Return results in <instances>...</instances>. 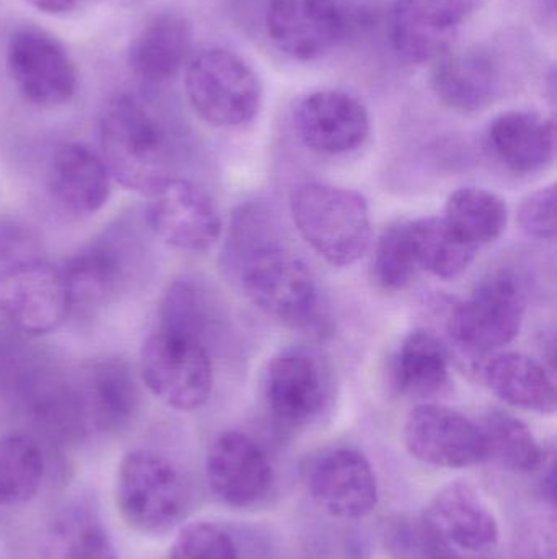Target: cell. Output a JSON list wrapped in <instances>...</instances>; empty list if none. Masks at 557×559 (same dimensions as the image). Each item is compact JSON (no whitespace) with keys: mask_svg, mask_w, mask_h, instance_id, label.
<instances>
[{"mask_svg":"<svg viewBox=\"0 0 557 559\" xmlns=\"http://www.w3.org/2000/svg\"><path fill=\"white\" fill-rule=\"evenodd\" d=\"M186 488L177 466L150 450L126 453L118 466L114 499L121 519L143 534H162L182 519Z\"/></svg>","mask_w":557,"mask_h":559,"instance_id":"obj_7","label":"cell"},{"mask_svg":"<svg viewBox=\"0 0 557 559\" xmlns=\"http://www.w3.org/2000/svg\"><path fill=\"white\" fill-rule=\"evenodd\" d=\"M49 195L64 212L92 216L111 195V176L100 154L82 143L56 147L46 170Z\"/></svg>","mask_w":557,"mask_h":559,"instance_id":"obj_21","label":"cell"},{"mask_svg":"<svg viewBox=\"0 0 557 559\" xmlns=\"http://www.w3.org/2000/svg\"><path fill=\"white\" fill-rule=\"evenodd\" d=\"M389 550L398 559H461L422 521H398L386 532Z\"/></svg>","mask_w":557,"mask_h":559,"instance_id":"obj_34","label":"cell"},{"mask_svg":"<svg viewBox=\"0 0 557 559\" xmlns=\"http://www.w3.org/2000/svg\"><path fill=\"white\" fill-rule=\"evenodd\" d=\"M209 488L231 508H254L274 485V468L262 447L247 433L226 430L213 440L206 456Z\"/></svg>","mask_w":557,"mask_h":559,"instance_id":"obj_17","label":"cell"},{"mask_svg":"<svg viewBox=\"0 0 557 559\" xmlns=\"http://www.w3.org/2000/svg\"><path fill=\"white\" fill-rule=\"evenodd\" d=\"M222 267L268 318L294 331L326 334L329 318L319 282L310 265L281 242L267 210L232 216Z\"/></svg>","mask_w":557,"mask_h":559,"instance_id":"obj_1","label":"cell"},{"mask_svg":"<svg viewBox=\"0 0 557 559\" xmlns=\"http://www.w3.org/2000/svg\"><path fill=\"white\" fill-rule=\"evenodd\" d=\"M487 388L517 409L553 414L556 388L545 365L520 352H496L483 365Z\"/></svg>","mask_w":557,"mask_h":559,"instance_id":"obj_25","label":"cell"},{"mask_svg":"<svg viewBox=\"0 0 557 559\" xmlns=\"http://www.w3.org/2000/svg\"><path fill=\"white\" fill-rule=\"evenodd\" d=\"M75 381L88 426L92 424L104 432H121L137 416L140 384L124 358H92L75 374Z\"/></svg>","mask_w":557,"mask_h":559,"instance_id":"obj_19","label":"cell"},{"mask_svg":"<svg viewBox=\"0 0 557 559\" xmlns=\"http://www.w3.org/2000/svg\"><path fill=\"white\" fill-rule=\"evenodd\" d=\"M98 138L111 179L128 190L150 197L175 177L172 128L153 98L137 92L113 95L101 110Z\"/></svg>","mask_w":557,"mask_h":559,"instance_id":"obj_2","label":"cell"},{"mask_svg":"<svg viewBox=\"0 0 557 559\" xmlns=\"http://www.w3.org/2000/svg\"><path fill=\"white\" fill-rule=\"evenodd\" d=\"M264 397L278 423L310 426L323 416L332 397L329 367L310 348H287L268 364Z\"/></svg>","mask_w":557,"mask_h":559,"instance_id":"obj_11","label":"cell"},{"mask_svg":"<svg viewBox=\"0 0 557 559\" xmlns=\"http://www.w3.org/2000/svg\"><path fill=\"white\" fill-rule=\"evenodd\" d=\"M481 430L486 440L487 460H496L504 468L517 473H532L542 468L545 452L532 430L504 411L487 414Z\"/></svg>","mask_w":557,"mask_h":559,"instance_id":"obj_31","label":"cell"},{"mask_svg":"<svg viewBox=\"0 0 557 559\" xmlns=\"http://www.w3.org/2000/svg\"><path fill=\"white\" fill-rule=\"evenodd\" d=\"M264 26L283 55L314 61L346 36L347 16L336 0H268Z\"/></svg>","mask_w":557,"mask_h":559,"instance_id":"obj_15","label":"cell"},{"mask_svg":"<svg viewBox=\"0 0 557 559\" xmlns=\"http://www.w3.org/2000/svg\"><path fill=\"white\" fill-rule=\"evenodd\" d=\"M294 228L320 259L334 267L356 264L372 245V215L355 190L304 182L290 193Z\"/></svg>","mask_w":557,"mask_h":559,"instance_id":"obj_4","label":"cell"},{"mask_svg":"<svg viewBox=\"0 0 557 559\" xmlns=\"http://www.w3.org/2000/svg\"><path fill=\"white\" fill-rule=\"evenodd\" d=\"M445 222L476 249L493 245L509 223V209L497 193L480 187H461L448 197Z\"/></svg>","mask_w":557,"mask_h":559,"instance_id":"obj_28","label":"cell"},{"mask_svg":"<svg viewBox=\"0 0 557 559\" xmlns=\"http://www.w3.org/2000/svg\"><path fill=\"white\" fill-rule=\"evenodd\" d=\"M45 469V456L32 437H0V506L12 508L32 501L41 488Z\"/></svg>","mask_w":557,"mask_h":559,"instance_id":"obj_30","label":"cell"},{"mask_svg":"<svg viewBox=\"0 0 557 559\" xmlns=\"http://www.w3.org/2000/svg\"><path fill=\"white\" fill-rule=\"evenodd\" d=\"M525 312L520 280L512 272H496L481 280L471 295L451 309L448 334L463 354L489 357L516 341Z\"/></svg>","mask_w":557,"mask_h":559,"instance_id":"obj_5","label":"cell"},{"mask_svg":"<svg viewBox=\"0 0 557 559\" xmlns=\"http://www.w3.org/2000/svg\"><path fill=\"white\" fill-rule=\"evenodd\" d=\"M140 378L170 409L193 413L213 393L211 352L193 338L156 329L141 348Z\"/></svg>","mask_w":557,"mask_h":559,"instance_id":"obj_8","label":"cell"},{"mask_svg":"<svg viewBox=\"0 0 557 559\" xmlns=\"http://www.w3.org/2000/svg\"><path fill=\"white\" fill-rule=\"evenodd\" d=\"M499 62L483 46L445 52L432 74V87L445 107L476 114L496 100L500 91Z\"/></svg>","mask_w":557,"mask_h":559,"instance_id":"obj_23","label":"cell"},{"mask_svg":"<svg viewBox=\"0 0 557 559\" xmlns=\"http://www.w3.org/2000/svg\"><path fill=\"white\" fill-rule=\"evenodd\" d=\"M424 522L453 550L481 554L499 542V525L476 488L457 481L445 486L428 504Z\"/></svg>","mask_w":557,"mask_h":559,"instance_id":"obj_20","label":"cell"},{"mask_svg":"<svg viewBox=\"0 0 557 559\" xmlns=\"http://www.w3.org/2000/svg\"><path fill=\"white\" fill-rule=\"evenodd\" d=\"M392 377L399 393L404 396L428 397L440 393L450 383L447 347L432 332L412 331L396 354Z\"/></svg>","mask_w":557,"mask_h":559,"instance_id":"obj_27","label":"cell"},{"mask_svg":"<svg viewBox=\"0 0 557 559\" xmlns=\"http://www.w3.org/2000/svg\"><path fill=\"white\" fill-rule=\"evenodd\" d=\"M149 199L144 222L160 241L185 252H206L218 245L221 215L202 187L175 176Z\"/></svg>","mask_w":557,"mask_h":559,"instance_id":"obj_12","label":"cell"},{"mask_svg":"<svg viewBox=\"0 0 557 559\" xmlns=\"http://www.w3.org/2000/svg\"><path fill=\"white\" fill-rule=\"evenodd\" d=\"M412 246L422 272L453 280L470 269L477 249L468 245L450 228L444 216H428L409 222Z\"/></svg>","mask_w":557,"mask_h":559,"instance_id":"obj_29","label":"cell"},{"mask_svg":"<svg viewBox=\"0 0 557 559\" xmlns=\"http://www.w3.org/2000/svg\"><path fill=\"white\" fill-rule=\"evenodd\" d=\"M294 128L313 153L342 156L365 144L372 123L359 98L342 91H319L298 104Z\"/></svg>","mask_w":557,"mask_h":559,"instance_id":"obj_18","label":"cell"},{"mask_svg":"<svg viewBox=\"0 0 557 559\" xmlns=\"http://www.w3.org/2000/svg\"><path fill=\"white\" fill-rule=\"evenodd\" d=\"M170 559H239V554L225 528L209 522H195L179 532Z\"/></svg>","mask_w":557,"mask_h":559,"instance_id":"obj_35","label":"cell"},{"mask_svg":"<svg viewBox=\"0 0 557 559\" xmlns=\"http://www.w3.org/2000/svg\"><path fill=\"white\" fill-rule=\"evenodd\" d=\"M185 92L195 114L216 128L244 127L261 110V79L228 49L198 52L186 66Z\"/></svg>","mask_w":557,"mask_h":559,"instance_id":"obj_6","label":"cell"},{"mask_svg":"<svg viewBox=\"0 0 557 559\" xmlns=\"http://www.w3.org/2000/svg\"><path fill=\"white\" fill-rule=\"evenodd\" d=\"M486 141L494 159L517 176L542 173L555 163V120L535 111L512 110L494 118Z\"/></svg>","mask_w":557,"mask_h":559,"instance_id":"obj_22","label":"cell"},{"mask_svg":"<svg viewBox=\"0 0 557 559\" xmlns=\"http://www.w3.org/2000/svg\"><path fill=\"white\" fill-rule=\"evenodd\" d=\"M160 331L193 338L211 352V345L222 334L225 316L218 299L198 280H173L164 289L157 308Z\"/></svg>","mask_w":557,"mask_h":559,"instance_id":"obj_26","label":"cell"},{"mask_svg":"<svg viewBox=\"0 0 557 559\" xmlns=\"http://www.w3.org/2000/svg\"><path fill=\"white\" fill-rule=\"evenodd\" d=\"M192 36V25L182 13L172 10L156 13L131 41L128 51L131 71L149 84L170 81L189 61Z\"/></svg>","mask_w":557,"mask_h":559,"instance_id":"obj_24","label":"cell"},{"mask_svg":"<svg viewBox=\"0 0 557 559\" xmlns=\"http://www.w3.org/2000/svg\"><path fill=\"white\" fill-rule=\"evenodd\" d=\"M307 488L326 514L359 521L378 504V483L368 460L359 450L337 447L320 453L310 466Z\"/></svg>","mask_w":557,"mask_h":559,"instance_id":"obj_16","label":"cell"},{"mask_svg":"<svg viewBox=\"0 0 557 559\" xmlns=\"http://www.w3.org/2000/svg\"><path fill=\"white\" fill-rule=\"evenodd\" d=\"M519 225L525 235L538 241L556 238V189L543 187L523 199L519 209Z\"/></svg>","mask_w":557,"mask_h":559,"instance_id":"obj_36","label":"cell"},{"mask_svg":"<svg viewBox=\"0 0 557 559\" xmlns=\"http://www.w3.org/2000/svg\"><path fill=\"white\" fill-rule=\"evenodd\" d=\"M36 239L25 225L0 219V272L19 262L36 259Z\"/></svg>","mask_w":557,"mask_h":559,"instance_id":"obj_37","label":"cell"},{"mask_svg":"<svg viewBox=\"0 0 557 559\" xmlns=\"http://www.w3.org/2000/svg\"><path fill=\"white\" fill-rule=\"evenodd\" d=\"M71 312L61 267L36 258L0 272V316L13 331L29 337L51 334Z\"/></svg>","mask_w":557,"mask_h":559,"instance_id":"obj_10","label":"cell"},{"mask_svg":"<svg viewBox=\"0 0 557 559\" xmlns=\"http://www.w3.org/2000/svg\"><path fill=\"white\" fill-rule=\"evenodd\" d=\"M55 545L61 559H117L104 525L88 512L72 511L58 521Z\"/></svg>","mask_w":557,"mask_h":559,"instance_id":"obj_33","label":"cell"},{"mask_svg":"<svg viewBox=\"0 0 557 559\" xmlns=\"http://www.w3.org/2000/svg\"><path fill=\"white\" fill-rule=\"evenodd\" d=\"M149 235L144 215L126 213L65 259L72 311H97L137 288L153 267Z\"/></svg>","mask_w":557,"mask_h":559,"instance_id":"obj_3","label":"cell"},{"mask_svg":"<svg viewBox=\"0 0 557 559\" xmlns=\"http://www.w3.org/2000/svg\"><path fill=\"white\" fill-rule=\"evenodd\" d=\"M414 246H412L409 222L396 223L385 229L376 242L373 258V278L386 292L408 288L421 274Z\"/></svg>","mask_w":557,"mask_h":559,"instance_id":"obj_32","label":"cell"},{"mask_svg":"<svg viewBox=\"0 0 557 559\" xmlns=\"http://www.w3.org/2000/svg\"><path fill=\"white\" fill-rule=\"evenodd\" d=\"M228 2L232 15L244 23L251 22V10H254L252 13H257V10H262V5H264V0H228Z\"/></svg>","mask_w":557,"mask_h":559,"instance_id":"obj_39","label":"cell"},{"mask_svg":"<svg viewBox=\"0 0 557 559\" xmlns=\"http://www.w3.org/2000/svg\"><path fill=\"white\" fill-rule=\"evenodd\" d=\"M484 0H398L389 19L392 48L404 61L422 64L448 52L458 29Z\"/></svg>","mask_w":557,"mask_h":559,"instance_id":"obj_14","label":"cell"},{"mask_svg":"<svg viewBox=\"0 0 557 559\" xmlns=\"http://www.w3.org/2000/svg\"><path fill=\"white\" fill-rule=\"evenodd\" d=\"M33 9L38 12L48 13V15H62L71 12L75 0H26Z\"/></svg>","mask_w":557,"mask_h":559,"instance_id":"obj_38","label":"cell"},{"mask_svg":"<svg viewBox=\"0 0 557 559\" xmlns=\"http://www.w3.org/2000/svg\"><path fill=\"white\" fill-rule=\"evenodd\" d=\"M7 71L19 94L41 108L61 107L74 98L78 72L65 46L36 26H20L10 35Z\"/></svg>","mask_w":557,"mask_h":559,"instance_id":"obj_9","label":"cell"},{"mask_svg":"<svg viewBox=\"0 0 557 559\" xmlns=\"http://www.w3.org/2000/svg\"><path fill=\"white\" fill-rule=\"evenodd\" d=\"M404 442L415 460L437 468H470L487 460L481 426L441 404H419L409 413Z\"/></svg>","mask_w":557,"mask_h":559,"instance_id":"obj_13","label":"cell"}]
</instances>
